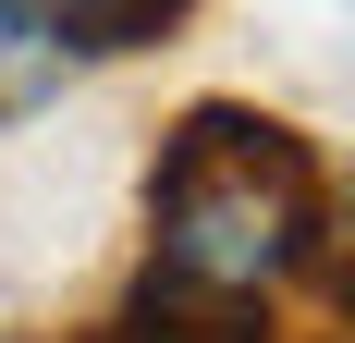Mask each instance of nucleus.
Segmentation results:
<instances>
[{
  "label": "nucleus",
  "instance_id": "f03ea898",
  "mask_svg": "<svg viewBox=\"0 0 355 343\" xmlns=\"http://www.w3.org/2000/svg\"><path fill=\"white\" fill-rule=\"evenodd\" d=\"M73 49H62V25L37 12V0H0V123H25V110H49L73 86Z\"/></svg>",
  "mask_w": 355,
  "mask_h": 343
},
{
  "label": "nucleus",
  "instance_id": "7ed1b4c3",
  "mask_svg": "<svg viewBox=\"0 0 355 343\" xmlns=\"http://www.w3.org/2000/svg\"><path fill=\"white\" fill-rule=\"evenodd\" d=\"M49 25H62V49L73 62H123V49H147V37L172 25L184 0H37Z\"/></svg>",
  "mask_w": 355,
  "mask_h": 343
},
{
  "label": "nucleus",
  "instance_id": "20e7f679",
  "mask_svg": "<svg viewBox=\"0 0 355 343\" xmlns=\"http://www.w3.org/2000/svg\"><path fill=\"white\" fill-rule=\"evenodd\" d=\"M343 294H355V258H343Z\"/></svg>",
  "mask_w": 355,
  "mask_h": 343
},
{
  "label": "nucleus",
  "instance_id": "f257e3e1",
  "mask_svg": "<svg viewBox=\"0 0 355 343\" xmlns=\"http://www.w3.org/2000/svg\"><path fill=\"white\" fill-rule=\"evenodd\" d=\"M319 160L270 123V110H184L147 184V245H159V294L172 307H270L306 258H319Z\"/></svg>",
  "mask_w": 355,
  "mask_h": 343
}]
</instances>
